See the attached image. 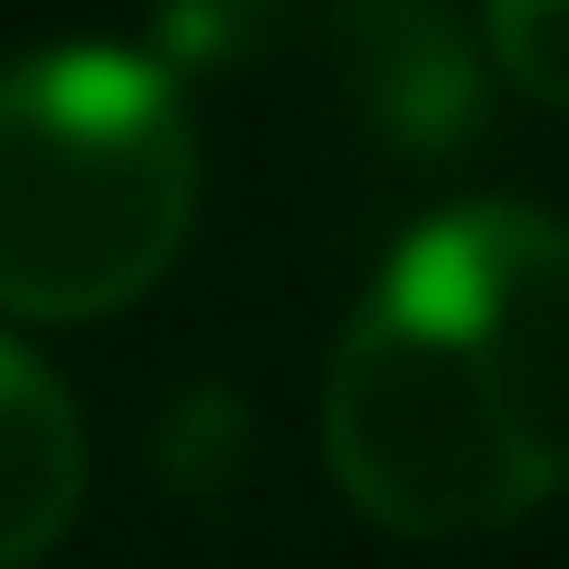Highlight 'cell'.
<instances>
[{
  "instance_id": "obj_1",
  "label": "cell",
  "mask_w": 569,
  "mask_h": 569,
  "mask_svg": "<svg viewBox=\"0 0 569 569\" xmlns=\"http://www.w3.org/2000/svg\"><path fill=\"white\" fill-rule=\"evenodd\" d=\"M200 142L152 58L39 48L0 67V313L86 323L133 305L190 238Z\"/></svg>"
},
{
  "instance_id": "obj_2",
  "label": "cell",
  "mask_w": 569,
  "mask_h": 569,
  "mask_svg": "<svg viewBox=\"0 0 569 569\" xmlns=\"http://www.w3.org/2000/svg\"><path fill=\"white\" fill-rule=\"evenodd\" d=\"M323 456L332 485L399 541H466L503 531L541 503V475L522 466L485 370L456 351V332L399 284H370V305L332 342L323 370Z\"/></svg>"
},
{
  "instance_id": "obj_3",
  "label": "cell",
  "mask_w": 569,
  "mask_h": 569,
  "mask_svg": "<svg viewBox=\"0 0 569 569\" xmlns=\"http://www.w3.org/2000/svg\"><path fill=\"white\" fill-rule=\"evenodd\" d=\"M389 284L456 332V351L485 370L522 466L541 475V493H560L569 485V228L512 200H475L427 219L389 257Z\"/></svg>"
},
{
  "instance_id": "obj_4",
  "label": "cell",
  "mask_w": 569,
  "mask_h": 569,
  "mask_svg": "<svg viewBox=\"0 0 569 569\" xmlns=\"http://www.w3.org/2000/svg\"><path fill=\"white\" fill-rule=\"evenodd\" d=\"M86 503V427L39 351L0 332V569H29L67 541Z\"/></svg>"
},
{
  "instance_id": "obj_5",
  "label": "cell",
  "mask_w": 569,
  "mask_h": 569,
  "mask_svg": "<svg viewBox=\"0 0 569 569\" xmlns=\"http://www.w3.org/2000/svg\"><path fill=\"white\" fill-rule=\"evenodd\" d=\"M485 10V48L531 104L569 114V0H475Z\"/></svg>"
}]
</instances>
